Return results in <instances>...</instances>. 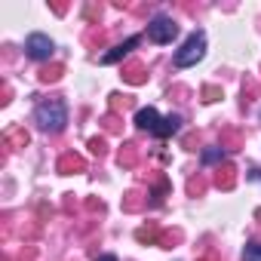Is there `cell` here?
<instances>
[{
	"label": "cell",
	"mask_w": 261,
	"mask_h": 261,
	"mask_svg": "<svg viewBox=\"0 0 261 261\" xmlns=\"http://www.w3.org/2000/svg\"><path fill=\"white\" fill-rule=\"evenodd\" d=\"M178 126H181V117H178V114L163 117V123H160V129H157V139H166V136L178 133Z\"/></svg>",
	"instance_id": "52a82bcc"
},
{
	"label": "cell",
	"mask_w": 261,
	"mask_h": 261,
	"mask_svg": "<svg viewBox=\"0 0 261 261\" xmlns=\"http://www.w3.org/2000/svg\"><path fill=\"white\" fill-rule=\"evenodd\" d=\"M98 261H117L114 255H98Z\"/></svg>",
	"instance_id": "e0dca14e"
},
{
	"label": "cell",
	"mask_w": 261,
	"mask_h": 261,
	"mask_svg": "<svg viewBox=\"0 0 261 261\" xmlns=\"http://www.w3.org/2000/svg\"><path fill=\"white\" fill-rule=\"evenodd\" d=\"M175 34H178V25H175L172 19H166V16H157V19L148 25V37H151L154 43H172Z\"/></svg>",
	"instance_id": "3957f363"
},
{
	"label": "cell",
	"mask_w": 261,
	"mask_h": 261,
	"mask_svg": "<svg viewBox=\"0 0 261 261\" xmlns=\"http://www.w3.org/2000/svg\"><path fill=\"white\" fill-rule=\"evenodd\" d=\"M212 160H221V151H203V163H212Z\"/></svg>",
	"instance_id": "5bb4252c"
},
{
	"label": "cell",
	"mask_w": 261,
	"mask_h": 261,
	"mask_svg": "<svg viewBox=\"0 0 261 261\" xmlns=\"http://www.w3.org/2000/svg\"><path fill=\"white\" fill-rule=\"evenodd\" d=\"M215 181H218L221 188H230V185H233V166H224V169H218Z\"/></svg>",
	"instance_id": "30bf717a"
},
{
	"label": "cell",
	"mask_w": 261,
	"mask_h": 261,
	"mask_svg": "<svg viewBox=\"0 0 261 261\" xmlns=\"http://www.w3.org/2000/svg\"><path fill=\"white\" fill-rule=\"evenodd\" d=\"M34 120L40 123L43 133H62L65 123H68V105L62 98H46V101L37 105Z\"/></svg>",
	"instance_id": "6da1fadb"
},
{
	"label": "cell",
	"mask_w": 261,
	"mask_h": 261,
	"mask_svg": "<svg viewBox=\"0 0 261 261\" xmlns=\"http://www.w3.org/2000/svg\"><path fill=\"white\" fill-rule=\"evenodd\" d=\"M10 142H16V145H28V136H25V133H13Z\"/></svg>",
	"instance_id": "9a60e30c"
},
{
	"label": "cell",
	"mask_w": 261,
	"mask_h": 261,
	"mask_svg": "<svg viewBox=\"0 0 261 261\" xmlns=\"http://www.w3.org/2000/svg\"><path fill=\"white\" fill-rule=\"evenodd\" d=\"M203 95H206V101H215V98H218V89H206Z\"/></svg>",
	"instance_id": "2e32d148"
},
{
	"label": "cell",
	"mask_w": 261,
	"mask_h": 261,
	"mask_svg": "<svg viewBox=\"0 0 261 261\" xmlns=\"http://www.w3.org/2000/svg\"><path fill=\"white\" fill-rule=\"evenodd\" d=\"M59 77H62V65H56V68H53V71H49V68H46V71H43V74H40V80H43V83H49V80H59Z\"/></svg>",
	"instance_id": "7c38bea8"
},
{
	"label": "cell",
	"mask_w": 261,
	"mask_h": 261,
	"mask_svg": "<svg viewBox=\"0 0 261 261\" xmlns=\"http://www.w3.org/2000/svg\"><path fill=\"white\" fill-rule=\"evenodd\" d=\"M243 261H261V243H246Z\"/></svg>",
	"instance_id": "9c48e42d"
},
{
	"label": "cell",
	"mask_w": 261,
	"mask_h": 261,
	"mask_svg": "<svg viewBox=\"0 0 261 261\" xmlns=\"http://www.w3.org/2000/svg\"><path fill=\"white\" fill-rule=\"evenodd\" d=\"M136 123H139V129H148V133H154L157 136V129H160V114L154 111V108H142L139 114H136Z\"/></svg>",
	"instance_id": "5b68a950"
},
{
	"label": "cell",
	"mask_w": 261,
	"mask_h": 261,
	"mask_svg": "<svg viewBox=\"0 0 261 261\" xmlns=\"http://www.w3.org/2000/svg\"><path fill=\"white\" fill-rule=\"evenodd\" d=\"M53 49H56V43H53L46 34H31V37H28V43H25V53H28L31 59H37V62L49 59V56H53Z\"/></svg>",
	"instance_id": "277c9868"
},
{
	"label": "cell",
	"mask_w": 261,
	"mask_h": 261,
	"mask_svg": "<svg viewBox=\"0 0 261 261\" xmlns=\"http://www.w3.org/2000/svg\"><path fill=\"white\" fill-rule=\"evenodd\" d=\"M89 148H92V154H98V157L105 154V142H101V139H92V142H89Z\"/></svg>",
	"instance_id": "4fadbf2b"
},
{
	"label": "cell",
	"mask_w": 261,
	"mask_h": 261,
	"mask_svg": "<svg viewBox=\"0 0 261 261\" xmlns=\"http://www.w3.org/2000/svg\"><path fill=\"white\" fill-rule=\"evenodd\" d=\"M83 169V160L77 157V154H65L62 160H59V172H65V175H71V172H80Z\"/></svg>",
	"instance_id": "ba28073f"
},
{
	"label": "cell",
	"mask_w": 261,
	"mask_h": 261,
	"mask_svg": "<svg viewBox=\"0 0 261 261\" xmlns=\"http://www.w3.org/2000/svg\"><path fill=\"white\" fill-rule=\"evenodd\" d=\"M203 56H206V37H203V31H194V34L185 40V46L175 53V65H178V68H191V65H197Z\"/></svg>",
	"instance_id": "7a4b0ae2"
},
{
	"label": "cell",
	"mask_w": 261,
	"mask_h": 261,
	"mask_svg": "<svg viewBox=\"0 0 261 261\" xmlns=\"http://www.w3.org/2000/svg\"><path fill=\"white\" fill-rule=\"evenodd\" d=\"M136 46H139V37H129L126 43H120V46H114L111 53H105V56H101V65H114V62H120L129 49H136Z\"/></svg>",
	"instance_id": "8992f818"
},
{
	"label": "cell",
	"mask_w": 261,
	"mask_h": 261,
	"mask_svg": "<svg viewBox=\"0 0 261 261\" xmlns=\"http://www.w3.org/2000/svg\"><path fill=\"white\" fill-rule=\"evenodd\" d=\"M126 80H129V83H145L142 68H139V65H129V68H126Z\"/></svg>",
	"instance_id": "8fae6325"
}]
</instances>
